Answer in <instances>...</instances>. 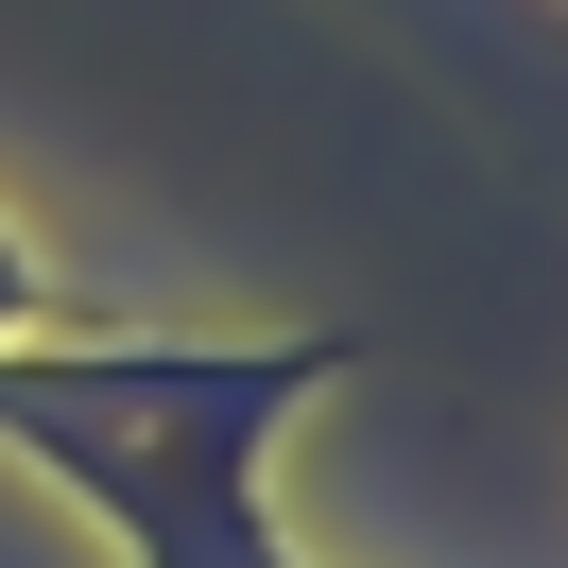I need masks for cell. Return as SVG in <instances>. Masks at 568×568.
<instances>
[{"label": "cell", "mask_w": 568, "mask_h": 568, "mask_svg": "<svg viewBox=\"0 0 568 568\" xmlns=\"http://www.w3.org/2000/svg\"><path fill=\"white\" fill-rule=\"evenodd\" d=\"M311 379V362H52V379H0V430H36L52 465L139 517L155 568H276L242 517V448L258 414Z\"/></svg>", "instance_id": "6da1fadb"}]
</instances>
